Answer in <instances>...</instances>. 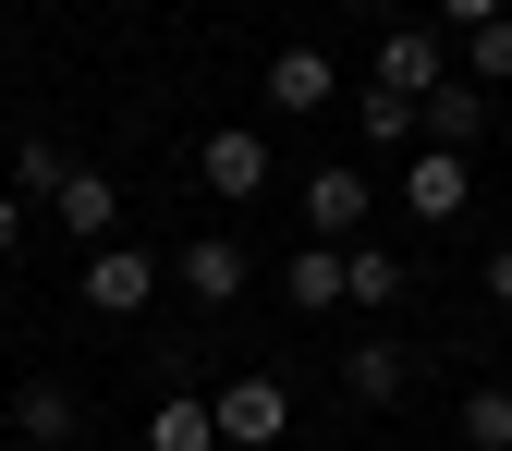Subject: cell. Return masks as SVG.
<instances>
[{"label": "cell", "instance_id": "9c48e42d", "mask_svg": "<svg viewBox=\"0 0 512 451\" xmlns=\"http://www.w3.org/2000/svg\"><path fill=\"white\" fill-rule=\"evenodd\" d=\"M330 86H342V74H330V49H269V110H281V122L330 110Z\"/></svg>", "mask_w": 512, "mask_h": 451}, {"label": "cell", "instance_id": "ffe728a7", "mask_svg": "<svg viewBox=\"0 0 512 451\" xmlns=\"http://www.w3.org/2000/svg\"><path fill=\"white\" fill-rule=\"evenodd\" d=\"M427 13H439V37H476V25H500V13H512V0H427Z\"/></svg>", "mask_w": 512, "mask_h": 451}, {"label": "cell", "instance_id": "ac0fdd59", "mask_svg": "<svg viewBox=\"0 0 512 451\" xmlns=\"http://www.w3.org/2000/svg\"><path fill=\"white\" fill-rule=\"evenodd\" d=\"M354 135H366V147H415V98L366 86V98H354Z\"/></svg>", "mask_w": 512, "mask_h": 451}, {"label": "cell", "instance_id": "8992f818", "mask_svg": "<svg viewBox=\"0 0 512 451\" xmlns=\"http://www.w3.org/2000/svg\"><path fill=\"white\" fill-rule=\"evenodd\" d=\"M366 208H378V196H366V171H354V159L305 171V232H317V244H366Z\"/></svg>", "mask_w": 512, "mask_h": 451}, {"label": "cell", "instance_id": "8fae6325", "mask_svg": "<svg viewBox=\"0 0 512 451\" xmlns=\"http://www.w3.org/2000/svg\"><path fill=\"white\" fill-rule=\"evenodd\" d=\"M415 135H427V147H452V159H464V147L488 135V86H464V74H452V86H439V98L415 110Z\"/></svg>", "mask_w": 512, "mask_h": 451}, {"label": "cell", "instance_id": "7402d4cb", "mask_svg": "<svg viewBox=\"0 0 512 451\" xmlns=\"http://www.w3.org/2000/svg\"><path fill=\"white\" fill-rule=\"evenodd\" d=\"M488 305H512V244H500V256H488Z\"/></svg>", "mask_w": 512, "mask_h": 451}, {"label": "cell", "instance_id": "3957f363", "mask_svg": "<svg viewBox=\"0 0 512 451\" xmlns=\"http://www.w3.org/2000/svg\"><path fill=\"white\" fill-rule=\"evenodd\" d=\"M378 86L427 110L439 86H452V37H439V25H378Z\"/></svg>", "mask_w": 512, "mask_h": 451}, {"label": "cell", "instance_id": "e0dca14e", "mask_svg": "<svg viewBox=\"0 0 512 451\" xmlns=\"http://www.w3.org/2000/svg\"><path fill=\"white\" fill-rule=\"evenodd\" d=\"M61 183H74V159H61L49 135H13V196H25V208H49Z\"/></svg>", "mask_w": 512, "mask_h": 451}, {"label": "cell", "instance_id": "277c9868", "mask_svg": "<svg viewBox=\"0 0 512 451\" xmlns=\"http://www.w3.org/2000/svg\"><path fill=\"white\" fill-rule=\"evenodd\" d=\"M415 391V354L391 342V330H366V342H342V403H366V415H391Z\"/></svg>", "mask_w": 512, "mask_h": 451}, {"label": "cell", "instance_id": "7a4b0ae2", "mask_svg": "<svg viewBox=\"0 0 512 451\" xmlns=\"http://www.w3.org/2000/svg\"><path fill=\"white\" fill-rule=\"evenodd\" d=\"M196 183L220 208H256L269 196V135H256V122H220V135H196Z\"/></svg>", "mask_w": 512, "mask_h": 451}, {"label": "cell", "instance_id": "44dd1931", "mask_svg": "<svg viewBox=\"0 0 512 451\" xmlns=\"http://www.w3.org/2000/svg\"><path fill=\"white\" fill-rule=\"evenodd\" d=\"M25 244V196H0V256H13Z\"/></svg>", "mask_w": 512, "mask_h": 451}, {"label": "cell", "instance_id": "d6986e66", "mask_svg": "<svg viewBox=\"0 0 512 451\" xmlns=\"http://www.w3.org/2000/svg\"><path fill=\"white\" fill-rule=\"evenodd\" d=\"M464 86H512V13L464 37Z\"/></svg>", "mask_w": 512, "mask_h": 451}, {"label": "cell", "instance_id": "ba28073f", "mask_svg": "<svg viewBox=\"0 0 512 451\" xmlns=\"http://www.w3.org/2000/svg\"><path fill=\"white\" fill-rule=\"evenodd\" d=\"M13 439L25 451H74L86 439V403L61 391V378H37V391H13Z\"/></svg>", "mask_w": 512, "mask_h": 451}, {"label": "cell", "instance_id": "2e32d148", "mask_svg": "<svg viewBox=\"0 0 512 451\" xmlns=\"http://www.w3.org/2000/svg\"><path fill=\"white\" fill-rule=\"evenodd\" d=\"M452 427H464V451H512V391H500V378H476V391L452 403Z\"/></svg>", "mask_w": 512, "mask_h": 451}, {"label": "cell", "instance_id": "4fadbf2b", "mask_svg": "<svg viewBox=\"0 0 512 451\" xmlns=\"http://www.w3.org/2000/svg\"><path fill=\"white\" fill-rule=\"evenodd\" d=\"M281 293H293L305 317H342V244H293V256H281Z\"/></svg>", "mask_w": 512, "mask_h": 451}, {"label": "cell", "instance_id": "5bb4252c", "mask_svg": "<svg viewBox=\"0 0 512 451\" xmlns=\"http://www.w3.org/2000/svg\"><path fill=\"white\" fill-rule=\"evenodd\" d=\"M49 220H61V232H86V244H110V220H122V196H110V171H86V159H74V183H61V196H49Z\"/></svg>", "mask_w": 512, "mask_h": 451}, {"label": "cell", "instance_id": "5b68a950", "mask_svg": "<svg viewBox=\"0 0 512 451\" xmlns=\"http://www.w3.org/2000/svg\"><path fill=\"white\" fill-rule=\"evenodd\" d=\"M86 305H98V317H147V305H159V256H147V244H98V256H86Z\"/></svg>", "mask_w": 512, "mask_h": 451}, {"label": "cell", "instance_id": "52a82bcc", "mask_svg": "<svg viewBox=\"0 0 512 451\" xmlns=\"http://www.w3.org/2000/svg\"><path fill=\"white\" fill-rule=\"evenodd\" d=\"M403 208H415V220H464V208H476V159H452V147H415V171H403Z\"/></svg>", "mask_w": 512, "mask_h": 451}, {"label": "cell", "instance_id": "9a60e30c", "mask_svg": "<svg viewBox=\"0 0 512 451\" xmlns=\"http://www.w3.org/2000/svg\"><path fill=\"white\" fill-rule=\"evenodd\" d=\"M147 451H220V415H208L196 391H159V403H147Z\"/></svg>", "mask_w": 512, "mask_h": 451}, {"label": "cell", "instance_id": "30bf717a", "mask_svg": "<svg viewBox=\"0 0 512 451\" xmlns=\"http://www.w3.org/2000/svg\"><path fill=\"white\" fill-rule=\"evenodd\" d=\"M171 281L196 293V305H232V293H244V244H232V232H196V244L171 256Z\"/></svg>", "mask_w": 512, "mask_h": 451}, {"label": "cell", "instance_id": "7c38bea8", "mask_svg": "<svg viewBox=\"0 0 512 451\" xmlns=\"http://www.w3.org/2000/svg\"><path fill=\"white\" fill-rule=\"evenodd\" d=\"M342 305L354 317H391L403 305V256L391 244H342Z\"/></svg>", "mask_w": 512, "mask_h": 451}, {"label": "cell", "instance_id": "6da1fadb", "mask_svg": "<svg viewBox=\"0 0 512 451\" xmlns=\"http://www.w3.org/2000/svg\"><path fill=\"white\" fill-rule=\"evenodd\" d=\"M208 415H220V451H281L293 439V391H281V378H232V391H208Z\"/></svg>", "mask_w": 512, "mask_h": 451}]
</instances>
